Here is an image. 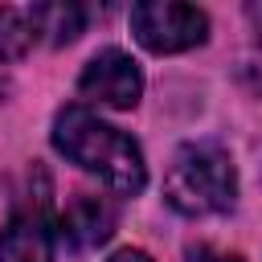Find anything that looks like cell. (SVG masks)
<instances>
[{
    "label": "cell",
    "mask_w": 262,
    "mask_h": 262,
    "mask_svg": "<svg viewBox=\"0 0 262 262\" xmlns=\"http://www.w3.org/2000/svg\"><path fill=\"white\" fill-rule=\"evenodd\" d=\"M29 16H33V29L45 33V41H53V45L74 41L82 33V20H86V12L78 4H61V0L57 4H37V8H29Z\"/></svg>",
    "instance_id": "obj_7"
},
{
    "label": "cell",
    "mask_w": 262,
    "mask_h": 262,
    "mask_svg": "<svg viewBox=\"0 0 262 262\" xmlns=\"http://www.w3.org/2000/svg\"><path fill=\"white\" fill-rule=\"evenodd\" d=\"M53 143H57V151L66 160H74L78 168L94 172L115 192H127L131 196L147 180L139 147L119 127H106L98 115H90L86 106H66L53 119Z\"/></svg>",
    "instance_id": "obj_1"
},
{
    "label": "cell",
    "mask_w": 262,
    "mask_h": 262,
    "mask_svg": "<svg viewBox=\"0 0 262 262\" xmlns=\"http://www.w3.org/2000/svg\"><path fill=\"white\" fill-rule=\"evenodd\" d=\"M111 262H151V258H147V254H139V250H119Z\"/></svg>",
    "instance_id": "obj_9"
},
{
    "label": "cell",
    "mask_w": 262,
    "mask_h": 262,
    "mask_svg": "<svg viewBox=\"0 0 262 262\" xmlns=\"http://www.w3.org/2000/svg\"><path fill=\"white\" fill-rule=\"evenodd\" d=\"M0 262H53V237L41 213H16L0 229Z\"/></svg>",
    "instance_id": "obj_5"
},
{
    "label": "cell",
    "mask_w": 262,
    "mask_h": 262,
    "mask_svg": "<svg viewBox=\"0 0 262 262\" xmlns=\"http://www.w3.org/2000/svg\"><path fill=\"white\" fill-rule=\"evenodd\" d=\"M37 41V29H33V16L20 12V8H0V61H16L33 49Z\"/></svg>",
    "instance_id": "obj_8"
},
{
    "label": "cell",
    "mask_w": 262,
    "mask_h": 262,
    "mask_svg": "<svg viewBox=\"0 0 262 262\" xmlns=\"http://www.w3.org/2000/svg\"><path fill=\"white\" fill-rule=\"evenodd\" d=\"M131 29L139 37L143 49L151 53H180L205 41V12L192 4H176V0H147L131 8Z\"/></svg>",
    "instance_id": "obj_3"
},
{
    "label": "cell",
    "mask_w": 262,
    "mask_h": 262,
    "mask_svg": "<svg viewBox=\"0 0 262 262\" xmlns=\"http://www.w3.org/2000/svg\"><path fill=\"white\" fill-rule=\"evenodd\" d=\"M192 262H242V258H229V254H209V250H205V254H196Z\"/></svg>",
    "instance_id": "obj_10"
},
{
    "label": "cell",
    "mask_w": 262,
    "mask_h": 262,
    "mask_svg": "<svg viewBox=\"0 0 262 262\" xmlns=\"http://www.w3.org/2000/svg\"><path fill=\"white\" fill-rule=\"evenodd\" d=\"M254 20H258V37H262V8H254Z\"/></svg>",
    "instance_id": "obj_11"
},
{
    "label": "cell",
    "mask_w": 262,
    "mask_h": 262,
    "mask_svg": "<svg viewBox=\"0 0 262 262\" xmlns=\"http://www.w3.org/2000/svg\"><path fill=\"white\" fill-rule=\"evenodd\" d=\"M78 90H82L90 102H102V106L127 111V106L139 102L143 78H139V66H135L127 53H119V49H102V53L90 57V66L82 70Z\"/></svg>",
    "instance_id": "obj_4"
},
{
    "label": "cell",
    "mask_w": 262,
    "mask_h": 262,
    "mask_svg": "<svg viewBox=\"0 0 262 262\" xmlns=\"http://www.w3.org/2000/svg\"><path fill=\"white\" fill-rule=\"evenodd\" d=\"M233 192H237V172H233L229 151H221L217 143H184L164 180L168 205L188 217L229 209Z\"/></svg>",
    "instance_id": "obj_2"
},
{
    "label": "cell",
    "mask_w": 262,
    "mask_h": 262,
    "mask_svg": "<svg viewBox=\"0 0 262 262\" xmlns=\"http://www.w3.org/2000/svg\"><path fill=\"white\" fill-rule=\"evenodd\" d=\"M111 229H115V209H111L102 196H94V192L74 196V205H70L66 217H61V237H66L70 246H78V250H90V246L106 242Z\"/></svg>",
    "instance_id": "obj_6"
}]
</instances>
